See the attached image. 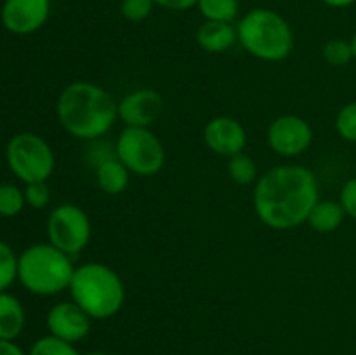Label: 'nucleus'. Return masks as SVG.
<instances>
[{"label":"nucleus","mask_w":356,"mask_h":355,"mask_svg":"<svg viewBox=\"0 0 356 355\" xmlns=\"http://www.w3.org/2000/svg\"><path fill=\"white\" fill-rule=\"evenodd\" d=\"M87 355H108V354H104V352H90V354Z\"/></svg>","instance_id":"nucleus-33"},{"label":"nucleus","mask_w":356,"mask_h":355,"mask_svg":"<svg viewBox=\"0 0 356 355\" xmlns=\"http://www.w3.org/2000/svg\"><path fill=\"white\" fill-rule=\"evenodd\" d=\"M351 49H353V58L356 59V31H355V35H353V38H351Z\"/></svg>","instance_id":"nucleus-32"},{"label":"nucleus","mask_w":356,"mask_h":355,"mask_svg":"<svg viewBox=\"0 0 356 355\" xmlns=\"http://www.w3.org/2000/svg\"><path fill=\"white\" fill-rule=\"evenodd\" d=\"M336 131L343 139L356 143V101L344 104L336 115Z\"/></svg>","instance_id":"nucleus-24"},{"label":"nucleus","mask_w":356,"mask_h":355,"mask_svg":"<svg viewBox=\"0 0 356 355\" xmlns=\"http://www.w3.org/2000/svg\"><path fill=\"white\" fill-rule=\"evenodd\" d=\"M163 111V97L159 90L136 89L118 101V118L125 127H149Z\"/></svg>","instance_id":"nucleus-12"},{"label":"nucleus","mask_w":356,"mask_h":355,"mask_svg":"<svg viewBox=\"0 0 356 355\" xmlns=\"http://www.w3.org/2000/svg\"><path fill=\"white\" fill-rule=\"evenodd\" d=\"M238 44L266 63L287 59L294 49V33L284 16L271 9H252L236 24Z\"/></svg>","instance_id":"nucleus-5"},{"label":"nucleus","mask_w":356,"mask_h":355,"mask_svg":"<svg viewBox=\"0 0 356 355\" xmlns=\"http://www.w3.org/2000/svg\"><path fill=\"white\" fill-rule=\"evenodd\" d=\"M90 143V148L89 152H87V160H89L90 166L96 169L97 166H101L103 162H106V160L113 159V157H117V152H115V143L113 145H110V143H104L99 139H94V141H89Z\"/></svg>","instance_id":"nucleus-27"},{"label":"nucleus","mask_w":356,"mask_h":355,"mask_svg":"<svg viewBox=\"0 0 356 355\" xmlns=\"http://www.w3.org/2000/svg\"><path fill=\"white\" fill-rule=\"evenodd\" d=\"M153 2L169 10H188L197 6L198 0H153Z\"/></svg>","instance_id":"nucleus-29"},{"label":"nucleus","mask_w":356,"mask_h":355,"mask_svg":"<svg viewBox=\"0 0 356 355\" xmlns=\"http://www.w3.org/2000/svg\"><path fill=\"white\" fill-rule=\"evenodd\" d=\"M204 141L216 155L229 159V157L243 153L249 136L242 122L236 120L235 117L219 115V117L211 118L205 125Z\"/></svg>","instance_id":"nucleus-11"},{"label":"nucleus","mask_w":356,"mask_h":355,"mask_svg":"<svg viewBox=\"0 0 356 355\" xmlns=\"http://www.w3.org/2000/svg\"><path fill=\"white\" fill-rule=\"evenodd\" d=\"M51 14V0H6L0 9L3 28L14 35H30L40 30Z\"/></svg>","instance_id":"nucleus-10"},{"label":"nucleus","mask_w":356,"mask_h":355,"mask_svg":"<svg viewBox=\"0 0 356 355\" xmlns=\"http://www.w3.org/2000/svg\"><path fill=\"white\" fill-rule=\"evenodd\" d=\"M24 198H26V205L31 209H45L51 204V187L47 181H37V183H28L24 187Z\"/></svg>","instance_id":"nucleus-25"},{"label":"nucleus","mask_w":356,"mask_h":355,"mask_svg":"<svg viewBox=\"0 0 356 355\" xmlns=\"http://www.w3.org/2000/svg\"><path fill=\"white\" fill-rule=\"evenodd\" d=\"M318 180L305 166H277L259 176L252 194L254 211L263 225L292 230L305 225L318 202Z\"/></svg>","instance_id":"nucleus-1"},{"label":"nucleus","mask_w":356,"mask_h":355,"mask_svg":"<svg viewBox=\"0 0 356 355\" xmlns=\"http://www.w3.org/2000/svg\"><path fill=\"white\" fill-rule=\"evenodd\" d=\"M238 42L236 26L221 21H204L197 31V44L209 54H222Z\"/></svg>","instance_id":"nucleus-14"},{"label":"nucleus","mask_w":356,"mask_h":355,"mask_svg":"<svg viewBox=\"0 0 356 355\" xmlns=\"http://www.w3.org/2000/svg\"><path fill=\"white\" fill-rule=\"evenodd\" d=\"M56 115L70 136L94 141L113 127L118 118V103L104 87L87 80H75L59 94Z\"/></svg>","instance_id":"nucleus-2"},{"label":"nucleus","mask_w":356,"mask_h":355,"mask_svg":"<svg viewBox=\"0 0 356 355\" xmlns=\"http://www.w3.org/2000/svg\"><path fill=\"white\" fill-rule=\"evenodd\" d=\"M322 56L330 66H346L351 59H355L351 42L343 38H332L327 42L322 49Z\"/></svg>","instance_id":"nucleus-23"},{"label":"nucleus","mask_w":356,"mask_h":355,"mask_svg":"<svg viewBox=\"0 0 356 355\" xmlns=\"http://www.w3.org/2000/svg\"><path fill=\"white\" fill-rule=\"evenodd\" d=\"M47 242L61 249L68 256H76L82 253L90 242L92 225L80 205L76 204H59L49 212L47 225Z\"/></svg>","instance_id":"nucleus-8"},{"label":"nucleus","mask_w":356,"mask_h":355,"mask_svg":"<svg viewBox=\"0 0 356 355\" xmlns=\"http://www.w3.org/2000/svg\"><path fill=\"white\" fill-rule=\"evenodd\" d=\"M115 152L136 176H155L165 166V146L149 127H125L115 141Z\"/></svg>","instance_id":"nucleus-7"},{"label":"nucleus","mask_w":356,"mask_h":355,"mask_svg":"<svg viewBox=\"0 0 356 355\" xmlns=\"http://www.w3.org/2000/svg\"><path fill=\"white\" fill-rule=\"evenodd\" d=\"M198 10L205 21H221L233 23L238 16V0H198Z\"/></svg>","instance_id":"nucleus-19"},{"label":"nucleus","mask_w":356,"mask_h":355,"mask_svg":"<svg viewBox=\"0 0 356 355\" xmlns=\"http://www.w3.org/2000/svg\"><path fill=\"white\" fill-rule=\"evenodd\" d=\"M346 212L339 200H318L308 216V225L316 233H332L343 225Z\"/></svg>","instance_id":"nucleus-17"},{"label":"nucleus","mask_w":356,"mask_h":355,"mask_svg":"<svg viewBox=\"0 0 356 355\" xmlns=\"http://www.w3.org/2000/svg\"><path fill=\"white\" fill-rule=\"evenodd\" d=\"M26 207L24 190L13 183H0V216L14 218Z\"/></svg>","instance_id":"nucleus-20"},{"label":"nucleus","mask_w":356,"mask_h":355,"mask_svg":"<svg viewBox=\"0 0 356 355\" xmlns=\"http://www.w3.org/2000/svg\"><path fill=\"white\" fill-rule=\"evenodd\" d=\"M75 301L92 320H106L117 315L125 303V284L108 265L89 261L75 268L68 287Z\"/></svg>","instance_id":"nucleus-3"},{"label":"nucleus","mask_w":356,"mask_h":355,"mask_svg":"<svg viewBox=\"0 0 356 355\" xmlns=\"http://www.w3.org/2000/svg\"><path fill=\"white\" fill-rule=\"evenodd\" d=\"M96 173V183L106 195H120L127 190L131 181V171L117 159L106 160L94 169Z\"/></svg>","instance_id":"nucleus-16"},{"label":"nucleus","mask_w":356,"mask_h":355,"mask_svg":"<svg viewBox=\"0 0 356 355\" xmlns=\"http://www.w3.org/2000/svg\"><path fill=\"white\" fill-rule=\"evenodd\" d=\"M226 169H228V176L232 178L233 183L240 184V187L254 184L259 180V169H257L256 160L247 155V153L229 157Z\"/></svg>","instance_id":"nucleus-18"},{"label":"nucleus","mask_w":356,"mask_h":355,"mask_svg":"<svg viewBox=\"0 0 356 355\" xmlns=\"http://www.w3.org/2000/svg\"><path fill=\"white\" fill-rule=\"evenodd\" d=\"M156 3L153 0H122V16L131 23H141L149 14L153 13V7Z\"/></svg>","instance_id":"nucleus-26"},{"label":"nucleus","mask_w":356,"mask_h":355,"mask_svg":"<svg viewBox=\"0 0 356 355\" xmlns=\"http://www.w3.org/2000/svg\"><path fill=\"white\" fill-rule=\"evenodd\" d=\"M90 319L75 301H59L49 308L45 326L49 334L75 345L90 331Z\"/></svg>","instance_id":"nucleus-13"},{"label":"nucleus","mask_w":356,"mask_h":355,"mask_svg":"<svg viewBox=\"0 0 356 355\" xmlns=\"http://www.w3.org/2000/svg\"><path fill=\"white\" fill-rule=\"evenodd\" d=\"M266 139L271 152L284 159H294L312 146L313 129L301 115H280L268 127Z\"/></svg>","instance_id":"nucleus-9"},{"label":"nucleus","mask_w":356,"mask_h":355,"mask_svg":"<svg viewBox=\"0 0 356 355\" xmlns=\"http://www.w3.org/2000/svg\"><path fill=\"white\" fill-rule=\"evenodd\" d=\"M17 263L19 256L13 246L0 240V292L7 291L17 281Z\"/></svg>","instance_id":"nucleus-21"},{"label":"nucleus","mask_w":356,"mask_h":355,"mask_svg":"<svg viewBox=\"0 0 356 355\" xmlns=\"http://www.w3.org/2000/svg\"><path fill=\"white\" fill-rule=\"evenodd\" d=\"M6 162L10 173L24 184L47 181L56 169L52 146L37 132H17L6 146Z\"/></svg>","instance_id":"nucleus-6"},{"label":"nucleus","mask_w":356,"mask_h":355,"mask_svg":"<svg viewBox=\"0 0 356 355\" xmlns=\"http://www.w3.org/2000/svg\"><path fill=\"white\" fill-rule=\"evenodd\" d=\"M28 355H80L79 350L75 348V345L68 343L65 340H59V338L47 334V336H42L31 345Z\"/></svg>","instance_id":"nucleus-22"},{"label":"nucleus","mask_w":356,"mask_h":355,"mask_svg":"<svg viewBox=\"0 0 356 355\" xmlns=\"http://www.w3.org/2000/svg\"><path fill=\"white\" fill-rule=\"evenodd\" d=\"M0 355H28L23 348L10 340H0Z\"/></svg>","instance_id":"nucleus-30"},{"label":"nucleus","mask_w":356,"mask_h":355,"mask_svg":"<svg viewBox=\"0 0 356 355\" xmlns=\"http://www.w3.org/2000/svg\"><path fill=\"white\" fill-rule=\"evenodd\" d=\"M26 326V310L9 291L0 292V340L14 341Z\"/></svg>","instance_id":"nucleus-15"},{"label":"nucleus","mask_w":356,"mask_h":355,"mask_svg":"<svg viewBox=\"0 0 356 355\" xmlns=\"http://www.w3.org/2000/svg\"><path fill=\"white\" fill-rule=\"evenodd\" d=\"M339 202L341 205H343L346 216H350L351 219L356 221V176L348 180L346 183H344V187L341 188Z\"/></svg>","instance_id":"nucleus-28"},{"label":"nucleus","mask_w":356,"mask_h":355,"mask_svg":"<svg viewBox=\"0 0 356 355\" xmlns=\"http://www.w3.org/2000/svg\"><path fill=\"white\" fill-rule=\"evenodd\" d=\"M75 268L72 256L51 242H37L19 254L17 281L31 294L56 296L68 291Z\"/></svg>","instance_id":"nucleus-4"},{"label":"nucleus","mask_w":356,"mask_h":355,"mask_svg":"<svg viewBox=\"0 0 356 355\" xmlns=\"http://www.w3.org/2000/svg\"><path fill=\"white\" fill-rule=\"evenodd\" d=\"M322 2L330 7H336V9H343V7L353 6L356 0H322Z\"/></svg>","instance_id":"nucleus-31"}]
</instances>
